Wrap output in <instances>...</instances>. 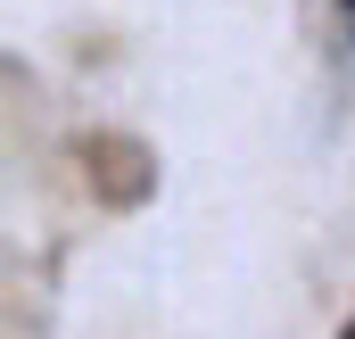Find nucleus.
<instances>
[{"instance_id":"obj_1","label":"nucleus","mask_w":355,"mask_h":339,"mask_svg":"<svg viewBox=\"0 0 355 339\" xmlns=\"http://www.w3.org/2000/svg\"><path fill=\"white\" fill-rule=\"evenodd\" d=\"M347 25H355V0H347Z\"/></svg>"}]
</instances>
